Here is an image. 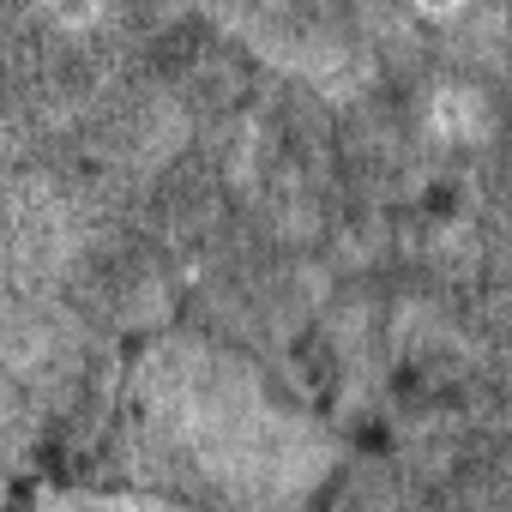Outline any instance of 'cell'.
I'll use <instances>...</instances> for the list:
<instances>
[{"label":"cell","mask_w":512,"mask_h":512,"mask_svg":"<svg viewBox=\"0 0 512 512\" xmlns=\"http://www.w3.org/2000/svg\"><path fill=\"white\" fill-rule=\"evenodd\" d=\"M422 7H428V13H452V7H458V0H422Z\"/></svg>","instance_id":"6da1fadb"}]
</instances>
